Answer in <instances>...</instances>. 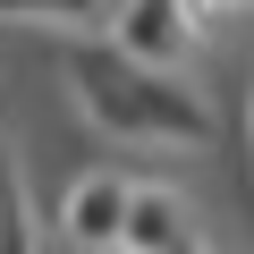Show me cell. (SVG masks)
Listing matches in <instances>:
<instances>
[{"label":"cell","instance_id":"1","mask_svg":"<svg viewBox=\"0 0 254 254\" xmlns=\"http://www.w3.org/2000/svg\"><path fill=\"white\" fill-rule=\"evenodd\" d=\"M60 68H68L76 110L102 127V136H127V144H203V136H212L203 102H195L178 76L127 60L119 43H68Z\"/></svg>","mask_w":254,"mask_h":254},{"label":"cell","instance_id":"2","mask_svg":"<svg viewBox=\"0 0 254 254\" xmlns=\"http://www.w3.org/2000/svg\"><path fill=\"white\" fill-rule=\"evenodd\" d=\"M110 43H119L127 60L161 68V76L195 51V34H187V17H178V0H119V9H110Z\"/></svg>","mask_w":254,"mask_h":254},{"label":"cell","instance_id":"3","mask_svg":"<svg viewBox=\"0 0 254 254\" xmlns=\"http://www.w3.org/2000/svg\"><path fill=\"white\" fill-rule=\"evenodd\" d=\"M119 254H212L187 220L178 195H153V187H127V212H119Z\"/></svg>","mask_w":254,"mask_h":254},{"label":"cell","instance_id":"4","mask_svg":"<svg viewBox=\"0 0 254 254\" xmlns=\"http://www.w3.org/2000/svg\"><path fill=\"white\" fill-rule=\"evenodd\" d=\"M119 212H127V178L93 170V178H76V187H68V203H60V229H68V246H85V254H110V246H119Z\"/></svg>","mask_w":254,"mask_h":254}]
</instances>
